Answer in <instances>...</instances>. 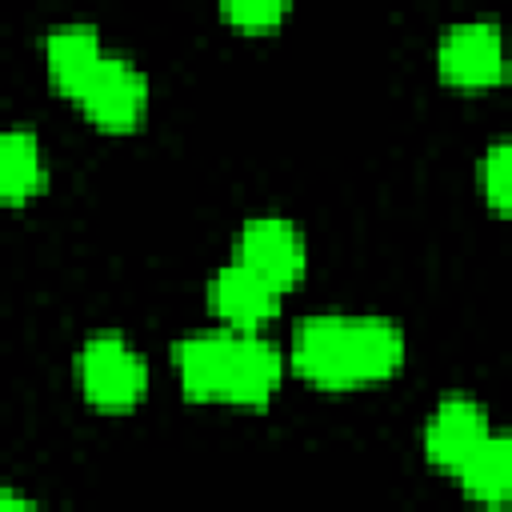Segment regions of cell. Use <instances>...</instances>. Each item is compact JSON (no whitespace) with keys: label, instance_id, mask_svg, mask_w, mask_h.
I'll return each mask as SVG.
<instances>
[{"label":"cell","instance_id":"obj_4","mask_svg":"<svg viewBox=\"0 0 512 512\" xmlns=\"http://www.w3.org/2000/svg\"><path fill=\"white\" fill-rule=\"evenodd\" d=\"M148 360L144 352L116 328L92 332L76 352V384L80 396L96 412H128L148 396Z\"/></svg>","mask_w":512,"mask_h":512},{"label":"cell","instance_id":"obj_2","mask_svg":"<svg viewBox=\"0 0 512 512\" xmlns=\"http://www.w3.org/2000/svg\"><path fill=\"white\" fill-rule=\"evenodd\" d=\"M408 356V336L388 316H304L288 336V368L324 392L388 384Z\"/></svg>","mask_w":512,"mask_h":512},{"label":"cell","instance_id":"obj_13","mask_svg":"<svg viewBox=\"0 0 512 512\" xmlns=\"http://www.w3.org/2000/svg\"><path fill=\"white\" fill-rule=\"evenodd\" d=\"M0 508H12V512H24V508H36L32 496L24 492H12V488H0Z\"/></svg>","mask_w":512,"mask_h":512},{"label":"cell","instance_id":"obj_3","mask_svg":"<svg viewBox=\"0 0 512 512\" xmlns=\"http://www.w3.org/2000/svg\"><path fill=\"white\" fill-rule=\"evenodd\" d=\"M180 392L196 404L264 408L284 384V352L276 340L248 328H208L172 344Z\"/></svg>","mask_w":512,"mask_h":512},{"label":"cell","instance_id":"obj_8","mask_svg":"<svg viewBox=\"0 0 512 512\" xmlns=\"http://www.w3.org/2000/svg\"><path fill=\"white\" fill-rule=\"evenodd\" d=\"M204 300H208V312H212L224 328L260 332L268 320H276L284 292H280L276 284H268L260 272H252L248 264L228 260V264H220V268L208 276Z\"/></svg>","mask_w":512,"mask_h":512},{"label":"cell","instance_id":"obj_9","mask_svg":"<svg viewBox=\"0 0 512 512\" xmlns=\"http://www.w3.org/2000/svg\"><path fill=\"white\" fill-rule=\"evenodd\" d=\"M452 480L460 484V492L472 504L484 508H500L512 496V440L504 432H488L480 440V448L452 472Z\"/></svg>","mask_w":512,"mask_h":512},{"label":"cell","instance_id":"obj_1","mask_svg":"<svg viewBox=\"0 0 512 512\" xmlns=\"http://www.w3.org/2000/svg\"><path fill=\"white\" fill-rule=\"evenodd\" d=\"M48 84L68 96L100 132H136L152 104V84L140 64L104 48L96 24H56L40 40Z\"/></svg>","mask_w":512,"mask_h":512},{"label":"cell","instance_id":"obj_7","mask_svg":"<svg viewBox=\"0 0 512 512\" xmlns=\"http://www.w3.org/2000/svg\"><path fill=\"white\" fill-rule=\"evenodd\" d=\"M488 432H492L488 408L476 396L452 392V396H440V404L428 412V420L420 428V452L436 472L452 476L480 448V440Z\"/></svg>","mask_w":512,"mask_h":512},{"label":"cell","instance_id":"obj_12","mask_svg":"<svg viewBox=\"0 0 512 512\" xmlns=\"http://www.w3.org/2000/svg\"><path fill=\"white\" fill-rule=\"evenodd\" d=\"M216 4H220V16L248 36L276 32L292 12V0H216Z\"/></svg>","mask_w":512,"mask_h":512},{"label":"cell","instance_id":"obj_10","mask_svg":"<svg viewBox=\"0 0 512 512\" xmlns=\"http://www.w3.org/2000/svg\"><path fill=\"white\" fill-rule=\"evenodd\" d=\"M48 184V164L36 132L28 128H0V204L16 208L40 196Z\"/></svg>","mask_w":512,"mask_h":512},{"label":"cell","instance_id":"obj_5","mask_svg":"<svg viewBox=\"0 0 512 512\" xmlns=\"http://www.w3.org/2000/svg\"><path fill=\"white\" fill-rule=\"evenodd\" d=\"M232 260L248 264L252 272H260L268 284H276L280 292L296 288L308 272V240L300 232L296 220L264 212V216H248L236 228L232 240Z\"/></svg>","mask_w":512,"mask_h":512},{"label":"cell","instance_id":"obj_11","mask_svg":"<svg viewBox=\"0 0 512 512\" xmlns=\"http://www.w3.org/2000/svg\"><path fill=\"white\" fill-rule=\"evenodd\" d=\"M480 196L496 216L512 212V144L492 140L480 156Z\"/></svg>","mask_w":512,"mask_h":512},{"label":"cell","instance_id":"obj_6","mask_svg":"<svg viewBox=\"0 0 512 512\" xmlns=\"http://www.w3.org/2000/svg\"><path fill=\"white\" fill-rule=\"evenodd\" d=\"M436 72L448 88L484 92L504 80V32L496 20H460L440 32Z\"/></svg>","mask_w":512,"mask_h":512}]
</instances>
